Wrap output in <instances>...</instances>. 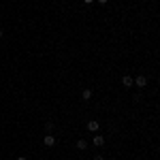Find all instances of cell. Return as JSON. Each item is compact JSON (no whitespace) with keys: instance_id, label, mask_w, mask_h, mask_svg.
Wrapping results in <instances>:
<instances>
[{"instance_id":"ba28073f","label":"cell","mask_w":160,"mask_h":160,"mask_svg":"<svg viewBox=\"0 0 160 160\" xmlns=\"http://www.w3.org/2000/svg\"><path fill=\"white\" fill-rule=\"evenodd\" d=\"M45 130H47V132H51V130H53V124L47 122V124H45Z\"/></svg>"},{"instance_id":"6da1fadb","label":"cell","mask_w":160,"mask_h":160,"mask_svg":"<svg viewBox=\"0 0 160 160\" xmlns=\"http://www.w3.org/2000/svg\"><path fill=\"white\" fill-rule=\"evenodd\" d=\"M132 86L145 88V86H148V77H145V75H139V77H135V79H132Z\"/></svg>"},{"instance_id":"52a82bcc","label":"cell","mask_w":160,"mask_h":160,"mask_svg":"<svg viewBox=\"0 0 160 160\" xmlns=\"http://www.w3.org/2000/svg\"><path fill=\"white\" fill-rule=\"evenodd\" d=\"M86 148H88V141L79 139V141H77V149H86Z\"/></svg>"},{"instance_id":"9c48e42d","label":"cell","mask_w":160,"mask_h":160,"mask_svg":"<svg viewBox=\"0 0 160 160\" xmlns=\"http://www.w3.org/2000/svg\"><path fill=\"white\" fill-rule=\"evenodd\" d=\"M94 160H105V158H102L100 154H96V156H94Z\"/></svg>"},{"instance_id":"277c9868","label":"cell","mask_w":160,"mask_h":160,"mask_svg":"<svg viewBox=\"0 0 160 160\" xmlns=\"http://www.w3.org/2000/svg\"><path fill=\"white\" fill-rule=\"evenodd\" d=\"M43 143H45L47 148H53V145H56V137L47 132V135H45V139H43Z\"/></svg>"},{"instance_id":"8992f818","label":"cell","mask_w":160,"mask_h":160,"mask_svg":"<svg viewBox=\"0 0 160 160\" xmlns=\"http://www.w3.org/2000/svg\"><path fill=\"white\" fill-rule=\"evenodd\" d=\"M92 94H94V92H92L90 88H86V90L81 92V100H90V98H92Z\"/></svg>"},{"instance_id":"7a4b0ae2","label":"cell","mask_w":160,"mask_h":160,"mask_svg":"<svg viewBox=\"0 0 160 160\" xmlns=\"http://www.w3.org/2000/svg\"><path fill=\"white\" fill-rule=\"evenodd\" d=\"M92 145H94V148H102V145H105V137H102V135H96V132H94Z\"/></svg>"},{"instance_id":"30bf717a","label":"cell","mask_w":160,"mask_h":160,"mask_svg":"<svg viewBox=\"0 0 160 160\" xmlns=\"http://www.w3.org/2000/svg\"><path fill=\"white\" fill-rule=\"evenodd\" d=\"M96 2H98V4H107L109 0H96Z\"/></svg>"},{"instance_id":"5b68a950","label":"cell","mask_w":160,"mask_h":160,"mask_svg":"<svg viewBox=\"0 0 160 160\" xmlns=\"http://www.w3.org/2000/svg\"><path fill=\"white\" fill-rule=\"evenodd\" d=\"M122 86L124 88H132V77H130V75H124L122 77Z\"/></svg>"},{"instance_id":"5bb4252c","label":"cell","mask_w":160,"mask_h":160,"mask_svg":"<svg viewBox=\"0 0 160 160\" xmlns=\"http://www.w3.org/2000/svg\"><path fill=\"white\" fill-rule=\"evenodd\" d=\"M154 2H156V0H154Z\"/></svg>"},{"instance_id":"7c38bea8","label":"cell","mask_w":160,"mask_h":160,"mask_svg":"<svg viewBox=\"0 0 160 160\" xmlns=\"http://www.w3.org/2000/svg\"><path fill=\"white\" fill-rule=\"evenodd\" d=\"M17 160H28V158H26V156H19V158H17Z\"/></svg>"},{"instance_id":"4fadbf2b","label":"cell","mask_w":160,"mask_h":160,"mask_svg":"<svg viewBox=\"0 0 160 160\" xmlns=\"http://www.w3.org/2000/svg\"><path fill=\"white\" fill-rule=\"evenodd\" d=\"M2 37H4V32H2V30H0V38H2Z\"/></svg>"},{"instance_id":"8fae6325","label":"cell","mask_w":160,"mask_h":160,"mask_svg":"<svg viewBox=\"0 0 160 160\" xmlns=\"http://www.w3.org/2000/svg\"><path fill=\"white\" fill-rule=\"evenodd\" d=\"M83 2H86V4H92V2H94V0H83Z\"/></svg>"},{"instance_id":"3957f363","label":"cell","mask_w":160,"mask_h":160,"mask_svg":"<svg viewBox=\"0 0 160 160\" xmlns=\"http://www.w3.org/2000/svg\"><path fill=\"white\" fill-rule=\"evenodd\" d=\"M88 130H90V132H98V130H100V124L96 122V120H90V122H88Z\"/></svg>"}]
</instances>
